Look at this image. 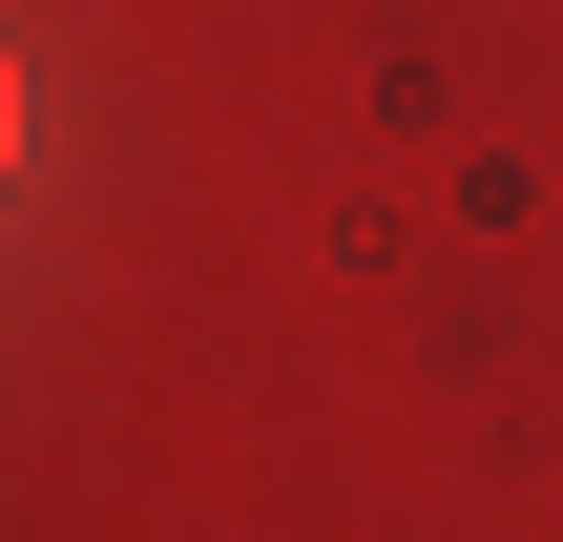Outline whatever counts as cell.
Here are the masks:
<instances>
[{"label":"cell","instance_id":"6da1fadb","mask_svg":"<svg viewBox=\"0 0 563 542\" xmlns=\"http://www.w3.org/2000/svg\"><path fill=\"white\" fill-rule=\"evenodd\" d=\"M0 167H21V63H0Z\"/></svg>","mask_w":563,"mask_h":542}]
</instances>
